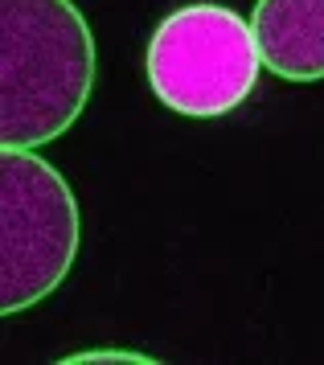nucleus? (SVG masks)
Instances as JSON below:
<instances>
[{"label": "nucleus", "mask_w": 324, "mask_h": 365, "mask_svg": "<svg viewBox=\"0 0 324 365\" xmlns=\"http://www.w3.org/2000/svg\"><path fill=\"white\" fill-rule=\"evenodd\" d=\"M95 34L74 0H0V144L41 148L95 91Z\"/></svg>", "instance_id": "1"}, {"label": "nucleus", "mask_w": 324, "mask_h": 365, "mask_svg": "<svg viewBox=\"0 0 324 365\" xmlns=\"http://www.w3.org/2000/svg\"><path fill=\"white\" fill-rule=\"evenodd\" d=\"M259 66L250 21L218 0L173 9L152 29L144 53L152 95L189 119H218L243 107L259 83Z\"/></svg>", "instance_id": "2"}, {"label": "nucleus", "mask_w": 324, "mask_h": 365, "mask_svg": "<svg viewBox=\"0 0 324 365\" xmlns=\"http://www.w3.org/2000/svg\"><path fill=\"white\" fill-rule=\"evenodd\" d=\"M79 255V201L33 148L0 152V312L54 296Z\"/></svg>", "instance_id": "3"}, {"label": "nucleus", "mask_w": 324, "mask_h": 365, "mask_svg": "<svg viewBox=\"0 0 324 365\" xmlns=\"http://www.w3.org/2000/svg\"><path fill=\"white\" fill-rule=\"evenodd\" d=\"M250 34L271 74L288 83L324 78V0H255Z\"/></svg>", "instance_id": "4"}, {"label": "nucleus", "mask_w": 324, "mask_h": 365, "mask_svg": "<svg viewBox=\"0 0 324 365\" xmlns=\"http://www.w3.org/2000/svg\"><path fill=\"white\" fill-rule=\"evenodd\" d=\"M79 361H152L144 353H74V357H66V365H79Z\"/></svg>", "instance_id": "5"}]
</instances>
